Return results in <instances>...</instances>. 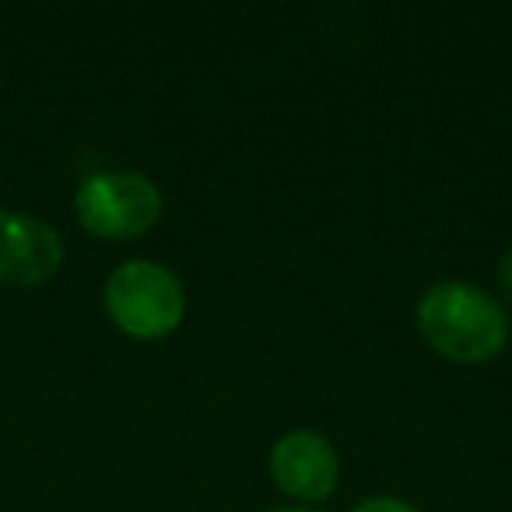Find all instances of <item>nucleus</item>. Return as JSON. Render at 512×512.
Returning a JSON list of instances; mask_svg holds the SVG:
<instances>
[{
  "label": "nucleus",
  "instance_id": "1",
  "mask_svg": "<svg viewBox=\"0 0 512 512\" xmlns=\"http://www.w3.org/2000/svg\"><path fill=\"white\" fill-rule=\"evenodd\" d=\"M418 330L428 348L460 365H484L509 341V313L484 288L439 281L418 302Z\"/></svg>",
  "mask_w": 512,
  "mask_h": 512
},
{
  "label": "nucleus",
  "instance_id": "2",
  "mask_svg": "<svg viewBox=\"0 0 512 512\" xmlns=\"http://www.w3.org/2000/svg\"><path fill=\"white\" fill-rule=\"evenodd\" d=\"M106 313L134 341H165L186 316L183 281L155 260H127L106 281Z\"/></svg>",
  "mask_w": 512,
  "mask_h": 512
},
{
  "label": "nucleus",
  "instance_id": "3",
  "mask_svg": "<svg viewBox=\"0 0 512 512\" xmlns=\"http://www.w3.org/2000/svg\"><path fill=\"white\" fill-rule=\"evenodd\" d=\"M74 211L99 239H141L162 218V190L141 172H95L74 193Z\"/></svg>",
  "mask_w": 512,
  "mask_h": 512
},
{
  "label": "nucleus",
  "instance_id": "4",
  "mask_svg": "<svg viewBox=\"0 0 512 512\" xmlns=\"http://www.w3.org/2000/svg\"><path fill=\"white\" fill-rule=\"evenodd\" d=\"M64 264V239L50 221L22 211H0V285H46Z\"/></svg>",
  "mask_w": 512,
  "mask_h": 512
},
{
  "label": "nucleus",
  "instance_id": "5",
  "mask_svg": "<svg viewBox=\"0 0 512 512\" xmlns=\"http://www.w3.org/2000/svg\"><path fill=\"white\" fill-rule=\"evenodd\" d=\"M271 477L288 498L302 505H320L337 491L341 481V460L330 439L320 432H288L271 449Z\"/></svg>",
  "mask_w": 512,
  "mask_h": 512
},
{
  "label": "nucleus",
  "instance_id": "6",
  "mask_svg": "<svg viewBox=\"0 0 512 512\" xmlns=\"http://www.w3.org/2000/svg\"><path fill=\"white\" fill-rule=\"evenodd\" d=\"M351 512H421V509L397 495H372V498H362Z\"/></svg>",
  "mask_w": 512,
  "mask_h": 512
},
{
  "label": "nucleus",
  "instance_id": "7",
  "mask_svg": "<svg viewBox=\"0 0 512 512\" xmlns=\"http://www.w3.org/2000/svg\"><path fill=\"white\" fill-rule=\"evenodd\" d=\"M498 285H502V295L512 309V249L502 256V264H498Z\"/></svg>",
  "mask_w": 512,
  "mask_h": 512
},
{
  "label": "nucleus",
  "instance_id": "8",
  "mask_svg": "<svg viewBox=\"0 0 512 512\" xmlns=\"http://www.w3.org/2000/svg\"><path fill=\"white\" fill-rule=\"evenodd\" d=\"M267 512H320V509H309V505H278V509H267Z\"/></svg>",
  "mask_w": 512,
  "mask_h": 512
}]
</instances>
